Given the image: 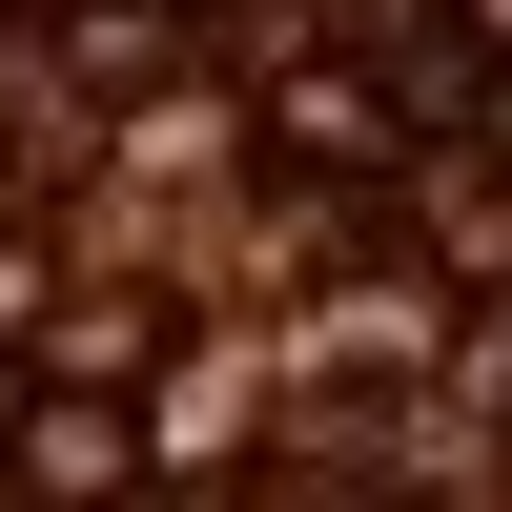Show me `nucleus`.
Masks as SVG:
<instances>
[{"label": "nucleus", "instance_id": "1", "mask_svg": "<svg viewBox=\"0 0 512 512\" xmlns=\"http://www.w3.org/2000/svg\"><path fill=\"white\" fill-rule=\"evenodd\" d=\"M267 144H287V164H390V103H369V82H308V62H287V82H267Z\"/></svg>", "mask_w": 512, "mask_h": 512}, {"label": "nucleus", "instance_id": "2", "mask_svg": "<svg viewBox=\"0 0 512 512\" xmlns=\"http://www.w3.org/2000/svg\"><path fill=\"white\" fill-rule=\"evenodd\" d=\"M21 451H41V492H123V410H82V390L21 410Z\"/></svg>", "mask_w": 512, "mask_h": 512}, {"label": "nucleus", "instance_id": "3", "mask_svg": "<svg viewBox=\"0 0 512 512\" xmlns=\"http://www.w3.org/2000/svg\"><path fill=\"white\" fill-rule=\"evenodd\" d=\"M0 431H21V369H0Z\"/></svg>", "mask_w": 512, "mask_h": 512}]
</instances>
